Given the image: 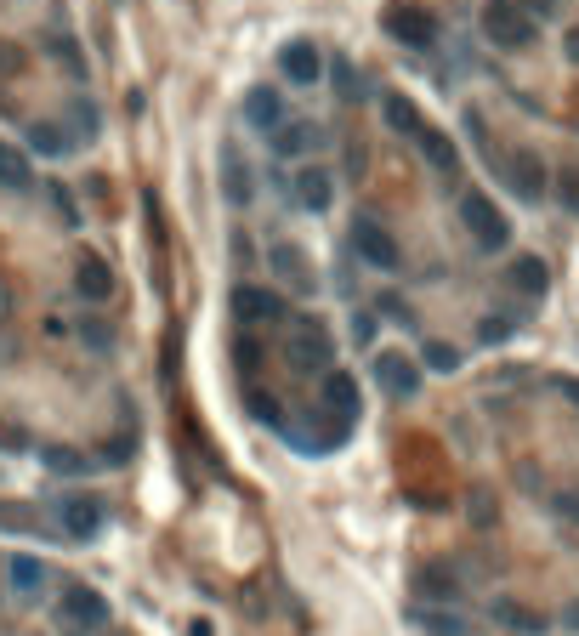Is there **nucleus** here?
Returning <instances> with one entry per match:
<instances>
[{"label":"nucleus","instance_id":"obj_36","mask_svg":"<svg viewBox=\"0 0 579 636\" xmlns=\"http://www.w3.org/2000/svg\"><path fill=\"white\" fill-rule=\"evenodd\" d=\"M557 512L568 517V523H579V489H568V495H557Z\"/></svg>","mask_w":579,"mask_h":636},{"label":"nucleus","instance_id":"obj_1","mask_svg":"<svg viewBox=\"0 0 579 636\" xmlns=\"http://www.w3.org/2000/svg\"><path fill=\"white\" fill-rule=\"evenodd\" d=\"M483 35L494 46H506V52H523L528 40H534V18L517 12V0H489L483 6Z\"/></svg>","mask_w":579,"mask_h":636},{"label":"nucleus","instance_id":"obj_7","mask_svg":"<svg viewBox=\"0 0 579 636\" xmlns=\"http://www.w3.org/2000/svg\"><path fill=\"white\" fill-rule=\"evenodd\" d=\"M233 313L245 318V324H279L290 307H284L279 290H262V284H239V290H233Z\"/></svg>","mask_w":579,"mask_h":636},{"label":"nucleus","instance_id":"obj_25","mask_svg":"<svg viewBox=\"0 0 579 636\" xmlns=\"http://www.w3.org/2000/svg\"><path fill=\"white\" fill-rule=\"evenodd\" d=\"M40 460H46L52 472H86V466H91L86 455H74V449H57V443H52V449H40Z\"/></svg>","mask_w":579,"mask_h":636},{"label":"nucleus","instance_id":"obj_41","mask_svg":"<svg viewBox=\"0 0 579 636\" xmlns=\"http://www.w3.org/2000/svg\"><path fill=\"white\" fill-rule=\"evenodd\" d=\"M557 387H562V392H568V398L579 404V381H557Z\"/></svg>","mask_w":579,"mask_h":636},{"label":"nucleus","instance_id":"obj_33","mask_svg":"<svg viewBox=\"0 0 579 636\" xmlns=\"http://www.w3.org/2000/svg\"><path fill=\"white\" fill-rule=\"evenodd\" d=\"M131 449H137V438H114L103 449V460H108V466H120V460H131Z\"/></svg>","mask_w":579,"mask_h":636},{"label":"nucleus","instance_id":"obj_24","mask_svg":"<svg viewBox=\"0 0 579 636\" xmlns=\"http://www.w3.org/2000/svg\"><path fill=\"white\" fill-rule=\"evenodd\" d=\"M29 142H35L40 154H69V137H57V125H29Z\"/></svg>","mask_w":579,"mask_h":636},{"label":"nucleus","instance_id":"obj_10","mask_svg":"<svg viewBox=\"0 0 579 636\" xmlns=\"http://www.w3.org/2000/svg\"><path fill=\"white\" fill-rule=\"evenodd\" d=\"M63 619L80 625V631H97V625H108V602L97 591H86V585H69L63 591Z\"/></svg>","mask_w":579,"mask_h":636},{"label":"nucleus","instance_id":"obj_17","mask_svg":"<svg viewBox=\"0 0 579 636\" xmlns=\"http://www.w3.org/2000/svg\"><path fill=\"white\" fill-rule=\"evenodd\" d=\"M511 188H517V194L523 199H545V165L534 154H511Z\"/></svg>","mask_w":579,"mask_h":636},{"label":"nucleus","instance_id":"obj_15","mask_svg":"<svg viewBox=\"0 0 579 636\" xmlns=\"http://www.w3.org/2000/svg\"><path fill=\"white\" fill-rule=\"evenodd\" d=\"M245 120L256 125V131H279L284 125V97L279 91H267V86H256L245 97Z\"/></svg>","mask_w":579,"mask_h":636},{"label":"nucleus","instance_id":"obj_26","mask_svg":"<svg viewBox=\"0 0 579 636\" xmlns=\"http://www.w3.org/2000/svg\"><path fill=\"white\" fill-rule=\"evenodd\" d=\"M335 91H341L347 103H352V97H364V80L352 74V63H347V57H335Z\"/></svg>","mask_w":579,"mask_h":636},{"label":"nucleus","instance_id":"obj_13","mask_svg":"<svg viewBox=\"0 0 579 636\" xmlns=\"http://www.w3.org/2000/svg\"><path fill=\"white\" fill-rule=\"evenodd\" d=\"M415 142H421V154H426V165H432V171H443V177H455V171H460L455 142L443 137L438 125H421V131H415Z\"/></svg>","mask_w":579,"mask_h":636},{"label":"nucleus","instance_id":"obj_12","mask_svg":"<svg viewBox=\"0 0 579 636\" xmlns=\"http://www.w3.org/2000/svg\"><path fill=\"white\" fill-rule=\"evenodd\" d=\"M74 290H80L86 301H108V296H114V273H108L103 256H80V262H74Z\"/></svg>","mask_w":579,"mask_h":636},{"label":"nucleus","instance_id":"obj_32","mask_svg":"<svg viewBox=\"0 0 579 636\" xmlns=\"http://www.w3.org/2000/svg\"><path fill=\"white\" fill-rule=\"evenodd\" d=\"M233 353H239V370H256V364H262V347H256L250 336H239V347H233Z\"/></svg>","mask_w":579,"mask_h":636},{"label":"nucleus","instance_id":"obj_5","mask_svg":"<svg viewBox=\"0 0 579 636\" xmlns=\"http://www.w3.org/2000/svg\"><path fill=\"white\" fill-rule=\"evenodd\" d=\"M386 35L404 40V46H415V52H426L432 40H438V18L426 12V6H386Z\"/></svg>","mask_w":579,"mask_h":636},{"label":"nucleus","instance_id":"obj_39","mask_svg":"<svg viewBox=\"0 0 579 636\" xmlns=\"http://www.w3.org/2000/svg\"><path fill=\"white\" fill-rule=\"evenodd\" d=\"M6 313H12V284L0 279V318H6Z\"/></svg>","mask_w":579,"mask_h":636},{"label":"nucleus","instance_id":"obj_28","mask_svg":"<svg viewBox=\"0 0 579 636\" xmlns=\"http://www.w3.org/2000/svg\"><path fill=\"white\" fill-rule=\"evenodd\" d=\"M426 364H432L438 375H449V370H460V353L455 347H443V341H432V347H426Z\"/></svg>","mask_w":579,"mask_h":636},{"label":"nucleus","instance_id":"obj_4","mask_svg":"<svg viewBox=\"0 0 579 636\" xmlns=\"http://www.w3.org/2000/svg\"><path fill=\"white\" fill-rule=\"evenodd\" d=\"M460 222L472 228V239H477L483 250H506L511 228H506V216L494 211V205H489L483 194H466V199H460Z\"/></svg>","mask_w":579,"mask_h":636},{"label":"nucleus","instance_id":"obj_14","mask_svg":"<svg viewBox=\"0 0 579 636\" xmlns=\"http://www.w3.org/2000/svg\"><path fill=\"white\" fill-rule=\"evenodd\" d=\"M222 194H228V205H250V194H256V188H250V165L245 159H239V148H222Z\"/></svg>","mask_w":579,"mask_h":636},{"label":"nucleus","instance_id":"obj_29","mask_svg":"<svg viewBox=\"0 0 579 636\" xmlns=\"http://www.w3.org/2000/svg\"><path fill=\"white\" fill-rule=\"evenodd\" d=\"M80 336H86L97 353H108V341H114V336H108V324H97V318H80Z\"/></svg>","mask_w":579,"mask_h":636},{"label":"nucleus","instance_id":"obj_2","mask_svg":"<svg viewBox=\"0 0 579 636\" xmlns=\"http://www.w3.org/2000/svg\"><path fill=\"white\" fill-rule=\"evenodd\" d=\"M318 415L330 426H341V432H352V421H358V381H352L347 370H324V387H318Z\"/></svg>","mask_w":579,"mask_h":636},{"label":"nucleus","instance_id":"obj_42","mask_svg":"<svg viewBox=\"0 0 579 636\" xmlns=\"http://www.w3.org/2000/svg\"><path fill=\"white\" fill-rule=\"evenodd\" d=\"M568 625H579V602H574V608H568Z\"/></svg>","mask_w":579,"mask_h":636},{"label":"nucleus","instance_id":"obj_9","mask_svg":"<svg viewBox=\"0 0 579 636\" xmlns=\"http://www.w3.org/2000/svg\"><path fill=\"white\" fill-rule=\"evenodd\" d=\"M279 69L284 80H296V86H318V74H324V57H318L313 40H290L279 52Z\"/></svg>","mask_w":579,"mask_h":636},{"label":"nucleus","instance_id":"obj_20","mask_svg":"<svg viewBox=\"0 0 579 636\" xmlns=\"http://www.w3.org/2000/svg\"><path fill=\"white\" fill-rule=\"evenodd\" d=\"M506 279H511V290H523V296H545V284H551V273H545V262H540V256H517Z\"/></svg>","mask_w":579,"mask_h":636},{"label":"nucleus","instance_id":"obj_30","mask_svg":"<svg viewBox=\"0 0 579 636\" xmlns=\"http://www.w3.org/2000/svg\"><path fill=\"white\" fill-rule=\"evenodd\" d=\"M511 330H517V318H483V330H477V336H483V341H506Z\"/></svg>","mask_w":579,"mask_h":636},{"label":"nucleus","instance_id":"obj_23","mask_svg":"<svg viewBox=\"0 0 579 636\" xmlns=\"http://www.w3.org/2000/svg\"><path fill=\"white\" fill-rule=\"evenodd\" d=\"M386 120L398 125V131H409V137H415V131H421V114H415V103H409V97H386Z\"/></svg>","mask_w":579,"mask_h":636},{"label":"nucleus","instance_id":"obj_27","mask_svg":"<svg viewBox=\"0 0 579 636\" xmlns=\"http://www.w3.org/2000/svg\"><path fill=\"white\" fill-rule=\"evenodd\" d=\"M421 591H426V597H455V574H443V568H426V574H421Z\"/></svg>","mask_w":579,"mask_h":636},{"label":"nucleus","instance_id":"obj_35","mask_svg":"<svg viewBox=\"0 0 579 636\" xmlns=\"http://www.w3.org/2000/svg\"><path fill=\"white\" fill-rule=\"evenodd\" d=\"M352 341H375V318L369 313H352Z\"/></svg>","mask_w":579,"mask_h":636},{"label":"nucleus","instance_id":"obj_18","mask_svg":"<svg viewBox=\"0 0 579 636\" xmlns=\"http://www.w3.org/2000/svg\"><path fill=\"white\" fill-rule=\"evenodd\" d=\"M296 199L307 205V211H330V199H335V188H330V171H318V165H307L296 177Z\"/></svg>","mask_w":579,"mask_h":636},{"label":"nucleus","instance_id":"obj_8","mask_svg":"<svg viewBox=\"0 0 579 636\" xmlns=\"http://www.w3.org/2000/svg\"><path fill=\"white\" fill-rule=\"evenodd\" d=\"M375 381H381L392 398H415V392H421V370H415V358H404V353L375 358Z\"/></svg>","mask_w":579,"mask_h":636},{"label":"nucleus","instance_id":"obj_19","mask_svg":"<svg viewBox=\"0 0 579 636\" xmlns=\"http://www.w3.org/2000/svg\"><path fill=\"white\" fill-rule=\"evenodd\" d=\"M318 142H324V131H318V125H307V120H290V125H279V131H273V148H279V154H313Z\"/></svg>","mask_w":579,"mask_h":636},{"label":"nucleus","instance_id":"obj_40","mask_svg":"<svg viewBox=\"0 0 579 636\" xmlns=\"http://www.w3.org/2000/svg\"><path fill=\"white\" fill-rule=\"evenodd\" d=\"M188 636H211V625H205V619H193V625H188Z\"/></svg>","mask_w":579,"mask_h":636},{"label":"nucleus","instance_id":"obj_31","mask_svg":"<svg viewBox=\"0 0 579 636\" xmlns=\"http://www.w3.org/2000/svg\"><path fill=\"white\" fill-rule=\"evenodd\" d=\"M426 625H432V636H466V625L460 619H449V614H421Z\"/></svg>","mask_w":579,"mask_h":636},{"label":"nucleus","instance_id":"obj_22","mask_svg":"<svg viewBox=\"0 0 579 636\" xmlns=\"http://www.w3.org/2000/svg\"><path fill=\"white\" fill-rule=\"evenodd\" d=\"M0 188H29V154L0 142Z\"/></svg>","mask_w":579,"mask_h":636},{"label":"nucleus","instance_id":"obj_16","mask_svg":"<svg viewBox=\"0 0 579 636\" xmlns=\"http://www.w3.org/2000/svg\"><path fill=\"white\" fill-rule=\"evenodd\" d=\"M267 267L279 273L284 284H296V290H313V273H307V256L296 245H273L267 250Z\"/></svg>","mask_w":579,"mask_h":636},{"label":"nucleus","instance_id":"obj_3","mask_svg":"<svg viewBox=\"0 0 579 636\" xmlns=\"http://www.w3.org/2000/svg\"><path fill=\"white\" fill-rule=\"evenodd\" d=\"M284 358H290V370H296V375L330 370V336H324V324H318V318H301L296 330H290Z\"/></svg>","mask_w":579,"mask_h":636},{"label":"nucleus","instance_id":"obj_34","mask_svg":"<svg viewBox=\"0 0 579 636\" xmlns=\"http://www.w3.org/2000/svg\"><path fill=\"white\" fill-rule=\"evenodd\" d=\"M562 205L579 216V171H568V177H562Z\"/></svg>","mask_w":579,"mask_h":636},{"label":"nucleus","instance_id":"obj_21","mask_svg":"<svg viewBox=\"0 0 579 636\" xmlns=\"http://www.w3.org/2000/svg\"><path fill=\"white\" fill-rule=\"evenodd\" d=\"M6 574H12V591H18V597H35L40 585H46V568H40L35 557H12Z\"/></svg>","mask_w":579,"mask_h":636},{"label":"nucleus","instance_id":"obj_6","mask_svg":"<svg viewBox=\"0 0 579 636\" xmlns=\"http://www.w3.org/2000/svg\"><path fill=\"white\" fill-rule=\"evenodd\" d=\"M352 250H358L369 267H381V273L398 267V245H392V233H386L375 216H358V222H352Z\"/></svg>","mask_w":579,"mask_h":636},{"label":"nucleus","instance_id":"obj_37","mask_svg":"<svg viewBox=\"0 0 579 636\" xmlns=\"http://www.w3.org/2000/svg\"><path fill=\"white\" fill-rule=\"evenodd\" d=\"M517 12H523V18H545V12H551V0H523Z\"/></svg>","mask_w":579,"mask_h":636},{"label":"nucleus","instance_id":"obj_11","mask_svg":"<svg viewBox=\"0 0 579 636\" xmlns=\"http://www.w3.org/2000/svg\"><path fill=\"white\" fill-rule=\"evenodd\" d=\"M57 512H63V523H69L74 540H91V534L103 529V500L97 495H69Z\"/></svg>","mask_w":579,"mask_h":636},{"label":"nucleus","instance_id":"obj_38","mask_svg":"<svg viewBox=\"0 0 579 636\" xmlns=\"http://www.w3.org/2000/svg\"><path fill=\"white\" fill-rule=\"evenodd\" d=\"M472 517H477V523H489V517H494V506H489V495H477V500H472Z\"/></svg>","mask_w":579,"mask_h":636}]
</instances>
